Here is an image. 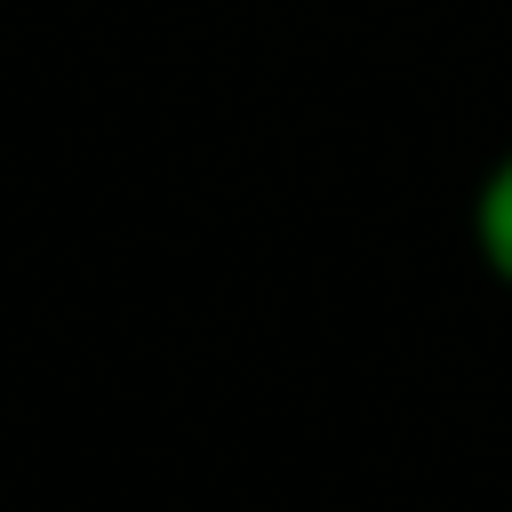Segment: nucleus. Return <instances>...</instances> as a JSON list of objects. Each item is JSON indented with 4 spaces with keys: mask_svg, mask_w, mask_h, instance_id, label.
Returning <instances> with one entry per match:
<instances>
[{
    "mask_svg": "<svg viewBox=\"0 0 512 512\" xmlns=\"http://www.w3.org/2000/svg\"><path fill=\"white\" fill-rule=\"evenodd\" d=\"M472 256H480V272L496 280V288H512V144L488 160V176L472 184Z\"/></svg>",
    "mask_w": 512,
    "mask_h": 512,
    "instance_id": "1",
    "label": "nucleus"
}]
</instances>
